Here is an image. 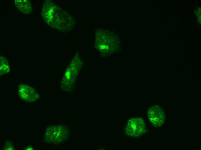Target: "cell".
Segmentation results:
<instances>
[{
    "label": "cell",
    "mask_w": 201,
    "mask_h": 150,
    "mask_svg": "<svg viewBox=\"0 0 201 150\" xmlns=\"http://www.w3.org/2000/svg\"><path fill=\"white\" fill-rule=\"evenodd\" d=\"M65 134V128L62 126H51L46 129L44 140L47 143H60L64 140Z\"/></svg>",
    "instance_id": "obj_2"
},
{
    "label": "cell",
    "mask_w": 201,
    "mask_h": 150,
    "mask_svg": "<svg viewBox=\"0 0 201 150\" xmlns=\"http://www.w3.org/2000/svg\"><path fill=\"white\" fill-rule=\"evenodd\" d=\"M26 149L27 150H33V148L31 146H28L26 148Z\"/></svg>",
    "instance_id": "obj_8"
},
{
    "label": "cell",
    "mask_w": 201,
    "mask_h": 150,
    "mask_svg": "<svg viewBox=\"0 0 201 150\" xmlns=\"http://www.w3.org/2000/svg\"><path fill=\"white\" fill-rule=\"evenodd\" d=\"M14 3L18 10L23 13L29 14L32 11L31 4L28 0H15Z\"/></svg>",
    "instance_id": "obj_5"
},
{
    "label": "cell",
    "mask_w": 201,
    "mask_h": 150,
    "mask_svg": "<svg viewBox=\"0 0 201 150\" xmlns=\"http://www.w3.org/2000/svg\"><path fill=\"white\" fill-rule=\"evenodd\" d=\"M18 93L20 97L28 102H32L37 100L39 95L36 90L31 86L25 84L18 86Z\"/></svg>",
    "instance_id": "obj_4"
},
{
    "label": "cell",
    "mask_w": 201,
    "mask_h": 150,
    "mask_svg": "<svg viewBox=\"0 0 201 150\" xmlns=\"http://www.w3.org/2000/svg\"><path fill=\"white\" fill-rule=\"evenodd\" d=\"M4 149L14 150V147L12 142L10 141H8L5 144L4 146Z\"/></svg>",
    "instance_id": "obj_7"
},
{
    "label": "cell",
    "mask_w": 201,
    "mask_h": 150,
    "mask_svg": "<svg viewBox=\"0 0 201 150\" xmlns=\"http://www.w3.org/2000/svg\"><path fill=\"white\" fill-rule=\"evenodd\" d=\"M147 117L150 123L155 127L162 125L165 121V114L162 108L158 106L150 107L147 112Z\"/></svg>",
    "instance_id": "obj_3"
},
{
    "label": "cell",
    "mask_w": 201,
    "mask_h": 150,
    "mask_svg": "<svg viewBox=\"0 0 201 150\" xmlns=\"http://www.w3.org/2000/svg\"><path fill=\"white\" fill-rule=\"evenodd\" d=\"M10 67L8 61L5 57L0 58V75H2L9 73Z\"/></svg>",
    "instance_id": "obj_6"
},
{
    "label": "cell",
    "mask_w": 201,
    "mask_h": 150,
    "mask_svg": "<svg viewBox=\"0 0 201 150\" xmlns=\"http://www.w3.org/2000/svg\"><path fill=\"white\" fill-rule=\"evenodd\" d=\"M124 130L125 134L131 137H139L145 133L146 130L144 119L139 117L130 119L125 125Z\"/></svg>",
    "instance_id": "obj_1"
}]
</instances>
